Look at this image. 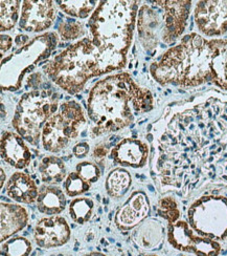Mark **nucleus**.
Returning <instances> with one entry per match:
<instances>
[{
	"instance_id": "obj_36",
	"label": "nucleus",
	"mask_w": 227,
	"mask_h": 256,
	"mask_svg": "<svg viewBox=\"0 0 227 256\" xmlns=\"http://www.w3.org/2000/svg\"><path fill=\"white\" fill-rule=\"evenodd\" d=\"M1 256H7L6 254H4V253H1Z\"/></svg>"
},
{
	"instance_id": "obj_15",
	"label": "nucleus",
	"mask_w": 227,
	"mask_h": 256,
	"mask_svg": "<svg viewBox=\"0 0 227 256\" xmlns=\"http://www.w3.org/2000/svg\"><path fill=\"white\" fill-rule=\"evenodd\" d=\"M1 158L15 168L23 169L30 163L31 154L22 136L6 132L1 138Z\"/></svg>"
},
{
	"instance_id": "obj_30",
	"label": "nucleus",
	"mask_w": 227,
	"mask_h": 256,
	"mask_svg": "<svg viewBox=\"0 0 227 256\" xmlns=\"http://www.w3.org/2000/svg\"><path fill=\"white\" fill-rule=\"evenodd\" d=\"M77 174L82 176L86 182L95 183L101 176L100 168L94 163L83 162L77 166Z\"/></svg>"
},
{
	"instance_id": "obj_37",
	"label": "nucleus",
	"mask_w": 227,
	"mask_h": 256,
	"mask_svg": "<svg viewBox=\"0 0 227 256\" xmlns=\"http://www.w3.org/2000/svg\"><path fill=\"white\" fill-rule=\"evenodd\" d=\"M179 256H187V255H179Z\"/></svg>"
},
{
	"instance_id": "obj_28",
	"label": "nucleus",
	"mask_w": 227,
	"mask_h": 256,
	"mask_svg": "<svg viewBox=\"0 0 227 256\" xmlns=\"http://www.w3.org/2000/svg\"><path fill=\"white\" fill-rule=\"evenodd\" d=\"M158 214L166 218L169 224H175L180 216V211L176 200L169 196L162 198L158 205Z\"/></svg>"
},
{
	"instance_id": "obj_4",
	"label": "nucleus",
	"mask_w": 227,
	"mask_h": 256,
	"mask_svg": "<svg viewBox=\"0 0 227 256\" xmlns=\"http://www.w3.org/2000/svg\"><path fill=\"white\" fill-rule=\"evenodd\" d=\"M44 70L61 88L72 94L79 92L87 80L102 74L96 48L89 38L82 39L57 55Z\"/></svg>"
},
{
	"instance_id": "obj_6",
	"label": "nucleus",
	"mask_w": 227,
	"mask_h": 256,
	"mask_svg": "<svg viewBox=\"0 0 227 256\" xmlns=\"http://www.w3.org/2000/svg\"><path fill=\"white\" fill-rule=\"evenodd\" d=\"M81 106L74 101L65 102L60 112L52 114L42 130V144L49 152H59L66 147L71 138L79 136L85 123Z\"/></svg>"
},
{
	"instance_id": "obj_3",
	"label": "nucleus",
	"mask_w": 227,
	"mask_h": 256,
	"mask_svg": "<svg viewBox=\"0 0 227 256\" xmlns=\"http://www.w3.org/2000/svg\"><path fill=\"white\" fill-rule=\"evenodd\" d=\"M212 56L211 42L198 34H191L152 64L151 72L161 84L197 86L213 80Z\"/></svg>"
},
{
	"instance_id": "obj_13",
	"label": "nucleus",
	"mask_w": 227,
	"mask_h": 256,
	"mask_svg": "<svg viewBox=\"0 0 227 256\" xmlns=\"http://www.w3.org/2000/svg\"><path fill=\"white\" fill-rule=\"evenodd\" d=\"M150 206L147 196L142 191H136L116 212L115 225L121 230L132 229L148 216Z\"/></svg>"
},
{
	"instance_id": "obj_14",
	"label": "nucleus",
	"mask_w": 227,
	"mask_h": 256,
	"mask_svg": "<svg viewBox=\"0 0 227 256\" xmlns=\"http://www.w3.org/2000/svg\"><path fill=\"white\" fill-rule=\"evenodd\" d=\"M148 156V146L135 138H125L113 148L111 152L115 164L133 168L143 167L147 163Z\"/></svg>"
},
{
	"instance_id": "obj_26",
	"label": "nucleus",
	"mask_w": 227,
	"mask_h": 256,
	"mask_svg": "<svg viewBox=\"0 0 227 256\" xmlns=\"http://www.w3.org/2000/svg\"><path fill=\"white\" fill-rule=\"evenodd\" d=\"M20 2L13 0V2H1V30H8L13 28L17 22L18 12H19Z\"/></svg>"
},
{
	"instance_id": "obj_1",
	"label": "nucleus",
	"mask_w": 227,
	"mask_h": 256,
	"mask_svg": "<svg viewBox=\"0 0 227 256\" xmlns=\"http://www.w3.org/2000/svg\"><path fill=\"white\" fill-rule=\"evenodd\" d=\"M152 94L123 72L97 82L88 98V114L95 136L117 132L131 124L134 116L152 108Z\"/></svg>"
},
{
	"instance_id": "obj_33",
	"label": "nucleus",
	"mask_w": 227,
	"mask_h": 256,
	"mask_svg": "<svg viewBox=\"0 0 227 256\" xmlns=\"http://www.w3.org/2000/svg\"><path fill=\"white\" fill-rule=\"evenodd\" d=\"M84 256H110V255H106V254L101 253V252H91V253H88V254H86Z\"/></svg>"
},
{
	"instance_id": "obj_19",
	"label": "nucleus",
	"mask_w": 227,
	"mask_h": 256,
	"mask_svg": "<svg viewBox=\"0 0 227 256\" xmlns=\"http://www.w3.org/2000/svg\"><path fill=\"white\" fill-rule=\"evenodd\" d=\"M213 50L212 74L214 82L227 90V38L210 40Z\"/></svg>"
},
{
	"instance_id": "obj_2",
	"label": "nucleus",
	"mask_w": 227,
	"mask_h": 256,
	"mask_svg": "<svg viewBox=\"0 0 227 256\" xmlns=\"http://www.w3.org/2000/svg\"><path fill=\"white\" fill-rule=\"evenodd\" d=\"M138 2H103L92 14L88 26L102 74L125 66L131 44Z\"/></svg>"
},
{
	"instance_id": "obj_31",
	"label": "nucleus",
	"mask_w": 227,
	"mask_h": 256,
	"mask_svg": "<svg viewBox=\"0 0 227 256\" xmlns=\"http://www.w3.org/2000/svg\"><path fill=\"white\" fill-rule=\"evenodd\" d=\"M89 145L86 142H82L78 145H75L72 149L73 154L77 158H85L89 152Z\"/></svg>"
},
{
	"instance_id": "obj_23",
	"label": "nucleus",
	"mask_w": 227,
	"mask_h": 256,
	"mask_svg": "<svg viewBox=\"0 0 227 256\" xmlns=\"http://www.w3.org/2000/svg\"><path fill=\"white\" fill-rule=\"evenodd\" d=\"M93 202L89 198H74L69 206V214L71 220L82 225L87 222L93 212Z\"/></svg>"
},
{
	"instance_id": "obj_11",
	"label": "nucleus",
	"mask_w": 227,
	"mask_h": 256,
	"mask_svg": "<svg viewBox=\"0 0 227 256\" xmlns=\"http://www.w3.org/2000/svg\"><path fill=\"white\" fill-rule=\"evenodd\" d=\"M70 228L62 216H50L40 220L35 227V242L42 249L63 246L70 240Z\"/></svg>"
},
{
	"instance_id": "obj_20",
	"label": "nucleus",
	"mask_w": 227,
	"mask_h": 256,
	"mask_svg": "<svg viewBox=\"0 0 227 256\" xmlns=\"http://www.w3.org/2000/svg\"><path fill=\"white\" fill-rule=\"evenodd\" d=\"M41 180L48 185L61 183L66 178V168L62 160L56 156H48L42 158L39 164Z\"/></svg>"
},
{
	"instance_id": "obj_18",
	"label": "nucleus",
	"mask_w": 227,
	"mask_h": 256,
	"mask_svg": "<svg viewBox=\"0 0 227 256\" xmlns=\"http://www.w3.org/2000/svg\"><path fill=\"white\" fill-rule=\"evenodd\" d=\"M66 206V198L64 191L52 185L42 186L39 189L37 207L42 214L56 216L61 213Z\"/></svg>"
},
{
	"instance_id": "obj_16",
	"label": "nucleus",
	"mask_w": 227,
	"mask_h": 256,
	"mask_svg": "<svg viewBox=\"0 0 227 256\" xmlns=\"http://www.w3.org/2000/svg\"><path fill=\"white\" fill-rule=\"evenodd\" d=\"M5 192L8 198L23 204H32L37 202L39 194L34 180L24 172H15L9 178Z\"/></svg>"
},
{
	"instance_id": "obj_7",
	"label": "nucleus",
	"mask_w": 227,
	"mask_h": 256,
	"mask_svg": "<svg viewBox=\"0 0 227 256\" xmlns=\"http://www.w3.org/2000/svg\"><path fill=\"white\" fill-rule=\"evenodd\" d=\"M191 227L199 236L214 240L227 238V198L203 196L189 209Z\"/></svg>"
},
{
	"instance_id": "obj_27",
	"label": "nucleus",
	"mask_w": 227,
	"mask_h": 256,
	"mask_svg": "<svg viewBox=\"0 0 227 256\" xmlns=\"http://www.w3.org/2000/svg\"><path fill=\"white\" fill-rule=\"evenodd\" d=\"M89 189L90 183L86 182L77 172L69 174L64 180V191L70 198L81 196Z\"/></svg>"
},
{
	"instance_id": "obj_17",
	"label": "nucleus",
	"mask_w": 227,
	"mask_h": 256,
	"mask_svg": "<svg viewBox=\"0 0 227 256\" xmlns=\"http://www.w3.org/2000/svg\"><path fill=\"white\" fill-rule=\"evenodd\" d=\"M1 242L25 228L28 222V213L22 206L1 202Z\"/></svg>"
},
{
	"instance_id": "obj_24",
	"label": "nucleus",
	"mask_w": 227,
	"mask_h": 256,
	"mask_svg": "<svg viewBox=\"0 0 227 256\" xmlns=\"http://www.w3.org/2000/svg\"><path fill=\"white\" fill-rule=\"evenodd\" d=\"M31 251V242L22 236L7 240L1 244V253L7 256H29Z\"/></svg>"
},
{
	"instance_id": "obj_35",
	"label": "nucleus",
	"mask_w": 227,
	"mask_h": 256,
	"mask_svg": "<svg viewBox=\"0 0 227 256\" xmlns=\"http://www.w3.org/2000/svg\"><path fill=\"white\" fill-rule=\"evenodd\" d=\"M139 256H158V255H156V254H142Z\"/></svg>"
},
{
	"instance_id": "obj_5",
	"label": "nucleus",
	"mask_w": 227,
	"mask_h": 256,
	"mask_svg": "<svg viewBox=\"0 0 227 256\" xmlns=\"http://www.w3.org/2000/svg\"><path fill=\"white\" fill-rule=\"evenodd\" d=\"M57 112V101L45 90H34L21 98L13 119L18 134L32 145H37L42 127Z\"/></svg>"
},
{
	"instance_id": "obj_8",
	"label": "nucleus",
	"mask_w": 227,
	"mask_h": 256,
	"mask_svg": "<svg viewBox=\"0 0 227 256\" xmlns=\"http://www.w3.org/2000/svg\"><path fill=\"white\" fill-rule=\"evenodd\" d=\"M168 240L176 250L194 253L196 256H218L221 252V246L217 240L195 234L185 220L169 225Z\"/></svg>"
},
{
	"instance_id": "obj_12",
	"label": "nucleus",
	"mask_w": 227,
	"mask_h": 256,
	"mask_svg": "<svg viewBox=\"0 0 227 256\" xmlns=\"http://www.w3.org/2000/svg\"><path fill=\"white\" fill-rule=\"evenodd\" d=\"M191 4V2H159L164 8V33L161 39L167 44H171L183 33L190 15Z\"/></svg>"
},
{
	"instance_id": "obj_32",
	"label": "nucleus",
	"mask_w": 227,
	"mask_h": 256,
	"mask_svg": "<svg viewBox=\"0 0 227 256\" xmlns=\"http://www.w3.org/2000/svg\"><path fill=\"white\" fill-rule=\"evenodd\" d=\"M12 38L7 35H1V54H3L4 52H7L12 46Z\"/></svg>"
},
{
	"instance_id": "obj_9",
	"label": "nucleus",
	"mask_w": 227,
	"mask_h": 256,
	"mask_svg": "<svg viewBox=\"0 0 227 256\" xmlns=\"http://www.w3.org/2000/svg\"><path fill=\"white\" fill-rule=\"evenodd\" d=\"M195 20L201 33L220 36L227 33V2H200L195 8Z\"/></svg>"
},
{
	"instance_id": "obj_22",
	"label": "nucleus",
	"mask_w": 227,
	"mask_h": 256,
	"mask_svg": "<svg viewBox=\"0 0 227 256\" xmlns=\"http://www.w3.org/2000/svg\"><path fill=\"white\" fill-rule=\"evenodd\" d=\"M132 184V178L124 169H115L106 180V190L111 198H118L125 196Z\"/></svg>"
},
{
	"instance_id": "obj_25",
	"label": "nucleus",
	"mask_w": 227,
	"mask_h": 256,
	"mask_svg": "<svg viewBox=\"0 0 227 256\" xmlns=\"http://www.w3.org/2000/svg\"><path fill=\"white\" fill-rule=\"evenodd\" d=\"M63 12L79 18L88 17L95 8L97 2H60Z\"/></svg>"
},
{
	"instance_id": "obj_29",
	"label": "nucleus",
	"mask_w": 227,
	"mask_h": 256,
	"mask_svg": "<svg viewBox=\"0 0 227 256\" xmlns=\"http://www.w3.org/2000/svg\"><path fill=\"white\" fill-rule=\"evenodd\" d=\"M59 33L63 40H73L83 35L84 28L81 22L74 20H67L60 24Z\"/></svg>"
},
{
	"instance_id": "obj_34",
	"label": "nucleus",
	"mask_w": 227,
	"mask_h": 256,
	"mask_svg": "<svg viewBox=\"0 0 227 256\" xmlns=\"http://www.w3.org/2000/svg\"><path fill=\"white\" fill-rule=\"evenodd\" d=\"M3 183H4V172L1 169V187H3Z\"/></svg>"
},
{
	"instance_id": "obj_21",
	"label": "nucleus",
	"mask_w": 227,
	"mask_h": 256,
	"mask_svg": "<svg viewBox=\"0 0 227 256\" xmlns=\"http://www.w3.org/2000/svg\"><path fill=\"white\" fill-rule=\"evenodd\" d=\"M164 238V229L155 222H148L140 226L134 234V240L145 250L156 249Z\"/></svg>"
},
{
	"instance_id": "obj_10",
	"label": "nucleus",
	"mask_w": 227,
	"mask_h": 256,
	"mask_svg": "<svg viewBox=\"0 0 227 256\" xmlns=\"http://www.w3.org/2000/svg\"><path fill=\"white\" fill-rule=\"evenodd\" d=\"M55 2L49 0H26L22 2L20 28L27 32H42L47 30L56 17Z\"/></svg>"
}]
</instances>
